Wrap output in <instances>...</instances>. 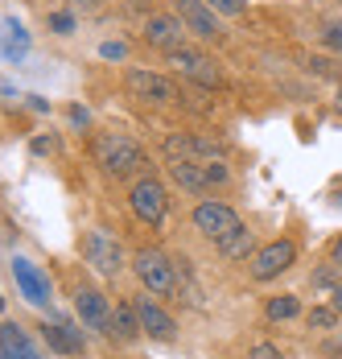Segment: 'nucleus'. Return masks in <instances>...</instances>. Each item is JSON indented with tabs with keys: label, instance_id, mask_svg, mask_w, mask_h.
<instances>
[{
	"label": "nucleus",
	"instance_id": "nucleus-27",
	"mask_svg": "<svg viewBox=\"0 0 342 359\" xmlns=\"http://www.w3.org/2000/svg\"><path fill=\"white\" fill-rule=\"evenodd\" d=\"M334 285H338V281H334V264L313 273V289H334Z\"/></svg>",
	"mask_w": 342,
	"mask_h": 359
},
{
	"label": "nucleus",
	"instance_id": "nucleus-7",
	"mask_svg": "<svg viewBox=\"0 0 342 359\" xmlns=\"http://www.w3.org/2000/svg\"><path fill=\"white\" fill-rule=\"evenodd\" d=\"M8 269H13L17 293H21L34 310H50V306H54V281H50V273H46V269H37L29 256H13V260H8Z\"/></svg>",
	"mask_w": 342,
	"mask_h": 359
},
{
	"label": "nucleus",
	"instance_id": "nucleus-26",
	"mask_svg": "<svg viewBox=\"0 0 342 359\" xmlns=\"http://www.w3.org/2000/svg\"><path fill=\"white\" fill-rule=\"evenodd\" d=\"M247 359H280V347H273V343H256V347L247 351Z\"/></svg>",
	"mask_w": 342,
	"mask_h": 359
},
{
	"label": "nucleus",
	"instance_id": "nucleus-3",
	"mask_svg": "<svg viewBox=\"0 0 342 359\" xmlns=\"http://www.w3.org/2000/svg\"><path fill=\"white\" fill-rule=\"evenodd\" d=\"M128 211L144 227H161L165 215H170V190H165V182L153 178V174L132 178V186H128Z\"/></svg>",
	"mask_w": 342,
	"mask_h": 359
},
{
	"label": "nucleus",
	"instance_id": "nucleus-1",
	"mask_svg": "<svg viewBox=\"0 0 342 359\" xmlns=\"http://www.w3.org/2000/svg\"><path fill=\"white\" fill-rule=\"evenodd\" d=\"M91 161L107 178H140V174H149V153L128 133H95Z\"/></svg>",
	"mask_w": 342,
	"mask_h": 359
},
{
	"label": "nucleus",
	"instance_id": "nucleus-16",
	"mask_svg": "<svg viewBox=\"0 0 342 359\" xmlns=\"http://www.w3.org/2000/svg\"><path fill=\"white\" fill-rule=\"evenodd\" d=\"M0 359H46V355L29 343L25 326L4 323V326H0Z\"/></svg>",
	"mask_w": 342,
	"mask_h": 359
},
{
	"label": "nucleus",
	"instance_id": "nucleus-23",
	"mask_svg": "<svg viewBox=\"0 0 342 359\" xmlns=\"http://www.w3.org/2000/svg\"><path fill=\"white\" fill-rule=\"evenodd\" d=\"M219 17H243L247 13V0H206Z\"/></svg>",
	"mask_w": 342,
	"mask_h": 359
},
{
	"label": "nucleus",
	"instance_id": "nucleus-2",
	"mask_svg": "<svg viewBox=\"0 0 342 359\" xmlns=\"http://www.w3.org/2000/svg\"><path fill=\"white\" fill-rule=\"evenodd\" d=\"M128 269L137 273L140 289H149L153 297H177V293H182V289H177V264H173L170 252L137 248L132 260H128Z\"/></svg>",
	"mask_w": 342,
	"mask_h": 359
},
{
	"label": "nucleus",
	"instance_id": "nucleus-25",
	"mask_svg": "<svg viewBox=\"0 0 342 359\" xmlns=\"http://www.w3.org/2000/svg\"><path fill=\"white\" fill-rule=\"evenodd\" d=\"M29 149H34L37 157H46V153H54V149H58V137H34Z\"/></svg>",
	"mask_w": 342,
	"mask_h": 359
},
{
	"label": "nucleus",
	"instance_id": "nucleus-32",
	"mask_svg": "<svg viewBox=\"0 0 342 359\" xmlns=\"http://www.w3.org/2000/svg\"><path fill=\"white\" fill-rule=\"evenodd\" d=\"M0 310H4V293H0Z\"/></svg>",
	"mask_w": 342,
	"mask_h": 359
},
{
	"label": "nucleus",
	"instance_id": "nucleus-10",
	"mask_svg": "<svg viewBox=\"0 0 342 359\" xmlns=\"http://www.w3.org/2000/svg\"><path fill=\"white\" fill-rule=\"evenodd\" d=\"M173 13L182 17V25H186V34L198 37L203 46H214V41H223V25H219V13L206 4V0H173Z\"/></svg>",
	"mask_w": 342,
	"mask_h": 359
},
{
	"label": "nucleus",
	"instance_id": "nucleus-4",
	"mask_svg": "<svg viewBox=\"0 0 342 359\" xmlns=\"http://www.w3.org/2000/svg\"><path fill=\"white\" fill-rule=\"evenodd\" d=\"M83 260H87L100 277H120V273L128 269V252L120 244V236L107 231V227H87V231H83Z\"/></svg>",
	"mask_w": 342,
	"mask_h": 359
},
{
	"label": "nucleus",
	"instance_id": "nucleus-13",
	"mask_svg": "<svg viewBox=\"0 0 342 359\" xmlns=\"http://www.w3.org/2000/svg\"><path fill=\"white\" fill-rule=\"evenodd\" d=\"M186 25H182V17L177 13H153L149 21H144V41L153 46V50H161V54H170L177 46H186Z\"/></svg>",
	"mask_w": 342,
	"mask_h": 359
},
{
	"label": "nucleus",
	"instance_id": "nucleus-8",
	"mask_svg": "<svg viewBox=\"0 0 342 359\" xmlns=\"http://www.w3.org/2000/svg\"><path fill=\"white\" fill-rule=\"evenodd\" d=\"M190 223H194V231H198L203 240H210V244H219L223 236H231V231L240 227L243 219H240V211H235L231 203H223V198H203V203L194 207V215H190Z\"/></svg>",
	"mask_w": 342,
	"mask_h": 359
},
{
	"label": "nucleus",
	"instance_id": "nucleus-21",
	"mask_svg": "<svg viewBox=\"0 0 342 359\" xmlns=\"http://www.w3.org/2000/svg\"><path fill=\"white\" fill-rule=\"evenodd\" d=\"M46 21H50V29H54L58 37H70V34H74V13H67V8H58V13H50Z\"/></svg>",
	"mask_w": 342,
	"mask_h": 359
},
{
	"label": "nucleus",
	"instance_id": "nucleus-14",
	"mask_svg": "<svg viewBox=\"0 0 342 359\" xmlns=\"http://www.w3.org/2000/svg\"><path fill=\"white\" fill-rule=\"evenodd\" d=\"M41 343L58 355H83V330L70 326L67 318H54V314L41 323Z\"/></svg>",
	"mask_w": 342,
	"mask_h": 359
},
{
	"label": "nucleus",
	"instance_id": "nucleus-24",
	"mask_svg": "<svg viewBox=\"0 0 342 359\" xmlns=\"http://www.w3.org/2000/svg\"><path fill=\"white\" fill-rule=\"evenodd\" d=\"M100 58H107V62H124V58H128V46H124V41H103Z\"/></svg>",
	"mask_w": 342,
	"mask_h": 359
},
{
	"label": "nucleus",
	"instance_id": "nucleus-20",
	"mask_svg": "<svg viewBox=\"0 0 342 359\" xmlns=\"http://www.w3.org/2000/svg\"><path fill=\"white\" fill-rule=\"evenodd\" d=\"M342 314L338 310H334V306H313V310H309L306 314V323H309V330H330V326L338 323Z\"/></svg>",
	"mask_w": 342,
	"mask_h": 359
},
{
	"label": "nucleus",
	"instance_id": "nucleus-33",
	"mask_svg": "<svg viewBox=\"0 0 342 359\" xmlns=\"http://www.w3.org/2000/svg\"><path fill=\"white\" fill-rule=\"evenodd\" d=\"M338 4H342V0H338Z\"/></svg>",
	"mask_w": 342,
	"mask_h": 359
},
{
	"label": "nucleus",
	"instance_id": "nucleus-15",
	"mask_svg": "<svg viewBox=\"0 0 342 359\" xmlns=\"http://www.w3.org/2000/svg\"><path fill=\"white\" fill-rule=\"evenodd\" d=\"M140 334V318H137V306H132V297H120L116 306H111V323H107V339L111 343H120V347H132Z\"/></svg>",
	"mask_w": 342,
	"mask_h": 359
},
{
	"label": "nucleus",
	"instance_id": "nucleus-6",
	"mask_svg": "<svg viewBox=\"0 0 342 359\" xmlns=\"http://www.w3.org/2000/svg\"><path fill=\"white\" fill-rule=\"evenodd\" d=\"M165 62H170L186 83H198V87H223V67H219L206 50L190 46V41H186V46H177V50H170V54H165Z\"/></svg>",
	"mask_w": 342,
	"mask_h": 359
},
{
	"label": "nucleus",
	"instance_id": "nucleus-30",
	"mask_svg": "<svg viewBox=\"0 0 342 359\" xmlns=\"http://www.w3.org/2000/svg\"><path fill=\"white\" fill-rule=\"evenodd\" d=\"M91 116H87V108H70V124H87Z\"/></svg>",
	"mask_w": 342,
	"mask_h": 359
},
{
	"label": "nucleus",
	"instance_id": "nucleus-22",
	"mask_svg": "<svg viewBox=\"0 0 342 359\" xmlns=\"http://www.w3.org/2000/svg\"><path fill=\"white\" fill-rule=\"evenodd\" d=\"M322 46H326L330 54H338V58H342V21H330V25L322 29Z\"/></svg>",
	"mask_w": 342,
	"mask_h": 359
},
{
	"label": "nucleus",
	"instance_id": "nucleus-5",
	"mask_svg": "<svg viewBox=\"0 0 342 359\" xmlns=\"http://www.w3.org/2000/svg\"><path fill=\"white\" fill-rule=\"evenodd\" d=\"M124 91L140 104H149V108H173L182 100V91H177V83L170 74L149 71V67H128L124 71Z\"/></svg>",
	"mask_w": 342,
	"mask_h": 359
},
{
	"label": "nucleus",
	"instance_id": "nucleus-29",
	"mask_svg": "<svg viewBox=\"0 0 342 359\" xmlns=\"http://www.w3.org/2000/svg\"><path fill=\"white\" fill-rule=\"evenodd\" d=\"M330 306H334V310L342 314V281H338L334 289H330Z\"/></svg>",
	"mask_w": 342,
	"mask_h": 359
},
{
	"label": "nucleus",
	"instance_id": "nucleus-31",
	"mask_svg": "<svg viewBox=\"0 0 342 359\" xmlns=\"http://www.w3.org/2000/svg\"><path fill=\"white\" fill-rule=\"evenodd\" d=\"M334 108L342 111V83H338V91H334Z\"/></svg>",
	"mask_w": 342,
	"mask_h": 359
},
{
	"label": "nucleus",
	"instance_id": "nucleus-17",
	"mask_svg": "<svg viewBox=\"0 0 342 359\" xmlns=\"http://www.w3.org/2000/svg\"><path fill=\"white\" fill-rule=\"evenodd\" d=\"M170 178H173V186H182V190L194 194V198L210 194V182H206L203 161H170Z\"/></svg>",
	"mask_w": 342,
	"mask_h": 359
},
{
	"label": "nucleus",
	"instance_id": "nucleus-12",
	"mask_svg": "<svg viewBox=\"0 0 342 359\" xmlns=\"http://www.w3.org/2000/svg\"><path fill=\"white\" fill-rule=\"evenodd\" d=\"M74 314H78L83 330H100V334H107L111 302H107L95 285H74Z\"/></svg>",
	"mask_w": 342,
	"mask_h": 359
},
{
	"label": "nucleus",
	"instance_id": "nucleus-28",
	"mask_svg": "<svg viewBox=\"0 0 342 359\" xmlns=\"http://www.w3.org/2000/svg\"><path fill=\"white\" fill-rule=\"evenodd\" d=\"M330 264H334V269H342V236L330 244Z\"/></svg>",
	"mask_w": 342,
	"mask_h": 359
},
{
	"label": "nucleus",
	"instance_id": "nucleus-18",
	"mask_svg": "<svg viewBox=\"0 0 342 359\" xmlns=\"http://www.w3.org/2000/svg\"><path fill=\"white\" fill-rule=\"evenodd\" d=\"M214 248H219V256H223V260H252L260 244H256V236H252V231H247V227L240 223V227H235L231 236H223Z\"/></svg>",
	"mask_w": 342,
	"mask_h": 359
},
{
	"label": "nucleus",
	"instance_id": "nucleus-19",
	"mask_svg": "<svg viewBox=\"0 0 342 359\" xmlns=\"http://www.w3.org/2000/svg\"><path fill=\"white\" fill-rule=\"evenodd\" d=\"M297 314H301V302H297L293 293L268 297V306H264V318H268V323H289V318H297Z\"/></svg>",
	"mask_w": 342,
	"mask_h": 359
},
{
	"label": "nucleus",
	"instance_id": "nucleus-9",
	"mask_svg": "<svg viewBox=\"0 0 342 359\" xmlns=\"http://www.w3.org/2000/svg\"><path fill=\"white\" fill-rule=\"evenodd\" d=\"M293 264H297V244L293 240H268L247 260V273H252V281L264 285V281H276L280 273H289Z\"/></svg>",
	"mask_w": 342,
	"mask_h": 359
},
{
	"label": "nucleus",
	"instance_id": "nucleus-11",
	"mask_svg": "<svg viewBox=\"0 0 342 359\" xmlns=\"http://www.w3.org/2000/svg\"><path fill=\"white\" fill-rule=\"evenodd\" d=\"M132 306H137V318H140V330L153 339V343H173L177 339V323H173V314L149 293V289H140L137 297H132Z\"/></svg>",
	"mask_w": 342,
	"mask_h": 359
}]
</instances>
